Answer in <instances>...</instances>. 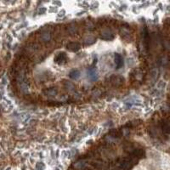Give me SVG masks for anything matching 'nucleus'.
Listing matches in <instances>:
<instances>
[{
    "label": "nucleus",
    "instance_id": "nucleus-6",
    "mask_svg": "<svg viewBox=\"0 0 170 170\" xmlns=\"http://www.w3.org/2000/svg\"><path fill=\"white\" fill-rule=\"evenodd\" d=\"M68 50L72 51V52H76L78 51L81 49V44L78 43H69L67 45Z\"/></svg>",
    "mask_w": 170,
    "mask_h": 170
},
{
    "label": "nucleus",
    "instance_id": "nucleus-5",
    "mask_svg": "<svg viewBox=\"0 0 170 170\" xmlns=\"http://www.w3.org/2000/svg\"><path fill=\"white\" fill-rule=\"evenodd\" d=\"M114 61H115V63H116L117 69L121 68L123 66V64H124V62H123V59L122 55H119V54H115Z\"/></svg>",
    "mask_w": 170,
    "mask_h": 170
},
{
    "label": "nucleus",
    "instance_id": "nucleus-4",
    "mask_svg": "<svg viewBox=\"0 0 170 170\" xmlns=\"http://www.w3.org/2000/svg\"><path fill=\"white\" fill-rule=\"evenodd\" d=\"M111 82L112 84H114L116 86H119L123 83L124 79L123 77H120V76H113L111 77Z\"/></svg>",
    "mask_w": 170,
    "mask_h": 170
},
{
    "label": "nucleus",
    "instance_id": "nucleus-2",
    "mask_svg": "<svg viewBox=\"0 0 170 170\" xmlns=\"http://www.w3.org/2000/svg\"><path fill=\"white\" fill-rule=\"evenodd\" d=\"M67 55L66 53H60L55 58V61L57 64H63L67 61Z\"/></svg>",
    "mask_w": 170,
    "mask_h": 170
},
{
    "label": "nucleus",
    "instance_id": "nucleus-9",
    "mask_svg": "<svg viewBox=\"0 0 170 170\" xmlns=\"http://www.w3.org/2000/svg\"><path fill=\"white\" fill-rule=\"evenodd\" d=\"M163 130L164 133L170 135V124L169 123H163Z\"/></svg>",
    "mask_w": 170,
    "mask_h": 170
},
{
    "label": "nucleus",
    "instance_id": "nucleus-8",
    "mask_svg": "<svg viewBox=\"0 0 170 170\" xmlns=\"http://www.w3.org/2000/svg\"><path fill=\"white\" fill-rule=\"evenodd\" d=\"M80 75H81L80 71H79V70H77V69H74V70L71 71H70V73H69V77H70V78L74 79V80L78 79V78L80 77Z\"/></svg>",
    "mask_w": 170,
    "mask_h": 170
},
{
    "label": "nucleus",
    "instance_id": "nucleus-1",
    "mask_svg": "<svg viewBox=\"0 0 170 170\" xmlns=\"http://www.w3.org/2000/svg\"><path fill=\"white\" fill-rule=\"evenodd\" d=\"M137 163V160L125 158L120 163V169L123 170H130Z\"/></svg>",
    "mask_w": 170,
    "mask_h": 170
},
{
    "label": "nucleus",
    "instance_id": "nucleus-7",
    "mask_svg": "<svg viewBox=\"0 0 170 170\" xmlns=\"http://www.w3.org/2000/svg\"><path fill=\"white\" fill-rule=\"evenodd\" d=\"M132 154H133V157L137 158V159L142 158V157H144L145 156V152L144 150H142V149H135V150L133 151Z\"/></svg>",
    "mask_w": 170,
    "mask_h": 170
},
{
    "label": "nucleus",
    "instance_id": "nucleus-3",
    "mask_svg": "<svg viewBox=\"0 0 170 170\" xmlns=\"http://www.w3.org/2000/svg\"><path fill=\"white\" fill-rule=\"evenodd\" d=\"M88 76H89V79H91L92 81H95L98 78V72H97L96 68H89L88 70Z\"/></svg>",
    "mask_w": 170,
    "mask_h": 170
}]
</instances>
